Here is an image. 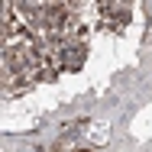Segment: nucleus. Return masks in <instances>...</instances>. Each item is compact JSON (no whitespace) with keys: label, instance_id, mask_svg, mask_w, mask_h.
<instances>
[{"label":"nucleus","instance_id":"obj_1","mask_svg":"<svg viewBox=\"0 0 152 152\" xmlns=\"http://www.w3.org/2000/svg\"><path fill=\"white\" fill-rule=\"evenodd\" d=\"M81 3H7L3 7V94H23L45 78L78 71L88 52Z\"/></svg>","mask_w":152,"mask_h":152},{"label":"nucleus","instance_id":"obj_2","mask_svg":"<svg viewBox=\"0 0 152 152\" xmlns=\"http://www.w3.org/2000/svg\"><path fill=\"white\" fill-rule=\"evenodd\" d=\"M97 13H100V23H104L107 29H113V32H123L126 23H129V7H126V3L104 0V3H97Z\"/></svg>","mask_w":152,"mask_h":152},{"label":"nucleus","instance_id":"obj_3","mask_svg":"<svg viewBox=\"0 0 152 152\" xmlns=\"http://www.w3.org/2000/svg\"><path fill=\"white\" fill-rule=\"evenodd\" d=\"M78 152H88V149H78Z\"/></svg>","mask_w":152,"mask_h":152}]
</instances>
